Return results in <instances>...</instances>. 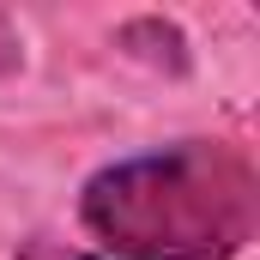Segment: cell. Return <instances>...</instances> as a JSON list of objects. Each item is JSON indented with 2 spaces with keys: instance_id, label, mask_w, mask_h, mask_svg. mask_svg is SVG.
I'll use <instances>...</instances> for the list:
<instances>
[{
  "instance_id": "cell-1",
  "label": "cell",
  "mask_w": 260,
  "mask_h": 260,
  "mask_svg": "<svg viewBox=\"0 0 260 260\" xmlns=\"http://www.w3.org/2000/svg\"><path fill=\"white\" fill-rule=\"evenodd\" d=\"M79 218L115 260H236L254 242L260 188L236 145L182 139L103 164Z\"/></svg>"
},
{
  "instance_id": "cell-2",
  "label": "cell",
  "mask_w": 260,
  "mask_h": 260,
  "mask_svg": "<svg viewBox=\"0 0 260 260\" xmlns=\"http://www.w3.org/2000/svg\"><path fill=\"white\" fill-rule=\"evenodd\" d=\"M12 260H103V254H85V248H73V242H49V236H37V242H24Z\"/></svg>"
}]
</instances>
